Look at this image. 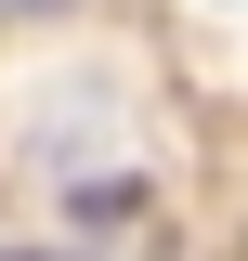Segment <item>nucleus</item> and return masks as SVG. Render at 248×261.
Instances as JSON below:
<instances>
[{
    "instance_id": "nucleus-1",
    "label": "nucleus",
    "mask_w": 248,
    "mask_h": 261,
    "mask_svg": "<svg viewBox=\"0 0 248 261\" xmlns=\"http://www.w3.org/2000/svg\"><path fill=\"white\" fill-rule=\"evenodd\" d=\"M0 13H53V0H0Z\"/></svg>"
},
{
    "instance_id": "nucleus-2",
    "label": "nucleus",
    "mask_w": 248,
    "mask_h": 261,
    "mask_svg": "<svg viewBox=\"0 0 248 261\" xmlns=\"http://www.w3.org/2000/svg\"><path fill=\"white\" fill-rule=\"evenodd\" d=\"M0 261H13V248H0Z\"/></svg>"
}]
</instances>
